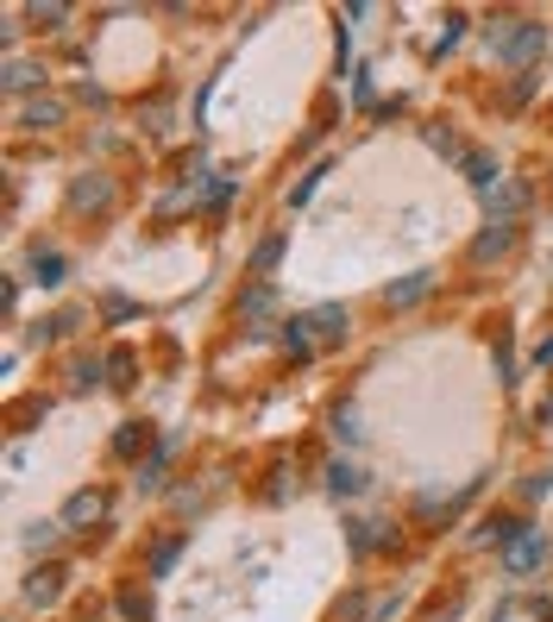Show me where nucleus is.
<instances>
[{
    "label": "nucleus",
    "instance_id": "obj_15",
    "mask_svg": "<svg viewBox=\"0 0 553 622\" xmlns=\"http://www.w3.org/2000/svg\"><path fill=\"white\" fill-rule=\"evenodd\" d=\"M327 491H333V497H358V491H365V472H358L352 459H333V466H327Z\"/></svg>",
    "mask_w": 553,
    "mask_h": 622
},
{
    "label": "nucleus",
    "instance_id": "obj_11",
    "mask_svg": "<svg viewBox=\"0 0 553 622\" xmlns=\"http://www.w3.org/2000/svg\"><path fill=\"white\" fill-rule=\"evenodd\" d=\"M427 296H434V277L409 271L402 283H390V290H384V308H415V302H427Z\"/></svg>",
    "mask_w": 553,
    "mask_h": 622
},
{
    "label": "nucleus",
    "instance_id": "obj_13",
    "mask_svg": "<svg viewBox=\"0 0 553 622\" xmlns=\"http://www.w3.org/2000/svg\"><path fill=\"white\" fill-rule=\"evenodd\" d=\"M283 251H290V233H264V239L251 246V277L264 283V277H271L276 265H283Z\"/></svg>",
    "mask_w": 553,
    "mask_h": 622
},
{
    "label": "nucleus",
    "instance_id": "obj_25",
    "mask_svg": "<svg viewBox=\"0 0 553 622\" xmlns=\"http://www.w3.org/2000/svg\"><path fill=\"white\" fill-rule=\"evenodd\" d=\"M333 622H372V603H365V591H352V598L333 610Z\"/></svg>",
    "mask_w": 553,
    "mask_h": 622
},
{
    "label": "nucleus",
    "instance_id": "obj_4",
    "mask_svg": "<svg viewBox=\"0 0 553 622\" xmlns=\"http://www.w3.org/2000/svg\"><path fill=\"white\" fill-rule=\"evenodd\" d=\"M70 208H75V214H101V208H114V176L82 171L70 183Z\"/></svg>",
    "mask_w": 553,
    "mask_h": 622
},
{
    "label": "nucleus",
    "instance_id": "obj_7",
    "mask_svg": "<svg viewBox=\"0 0 553 622\" xmlns=\"http://www.w3.org/2000/svg\"><path fill=\"white\" fill-rule=\"evenodd\" d=\"M239 321L246 327H271L276 321V290L271 283H246V290H239Z\"/></svg>",
    "mask_w": 553,
    "mask_h": 622
},
{
    "label": "nucleus",
    "instance_id": "obj_23",
    "mask_svg": "<svg viewBox=\"0 0 553 622\" xmlns=\"http://www.w3.org/2000/svg\"><path fill=\"white\" fill-rule=\"evenodd\" d=\"M25 20H38V25H45V32H57V25L70 20V7H57V0H50V7H45V0H38V7H25Z\"/></svg>",
    "mask_w": 553,
    "mask_h": 622
},
{
    "label": "nucleus",
    "instance_id": "obj_18",
    "mask_svg": "<svg viewBox=\"0 0 553 622\" xmlns=\"http://www.w3.org/2000/svg\"><path fill=\"white\" fill-rule=\"evenodd\" d=\"M164 466H170V441H157V453L139 466V491H157V484H164Z\"/></svg>",
    "mask_w": 553,
    "mask_h": 622
},
{
    "label": "nucleus",
    "instance_id": "obj_5",
    "mask_svg": "<svg viewBox=\"0 0 553 622\" xmlns=\"http://www.w3.org/2000/svg\"><path fill=\"white\" fill-rule=\"evenodd\" d=\"M484 208H491V221L516 226V221H522V208H528V183H516V176H503L497 189L484 196Z\"/></svg>",
    "mask_w": 553,
    "mask_h": 622
},
{
    "label": "nucleus",
    "instance_id": "obj_10",
    "mask_svg": "<svg viewBox=\"0 0 553 622\" xmlns=\"http://www.w3.org/2000/svg\"><path fill=\"white\" fill-rule=\"evenodd\" d=\"M0 82H7V95H13V101H25L32 89H45V63H32V57H7V75H0Z\"/></svg>",
    "mask_w": 553,
    "mask_h": 622
},
{
    "label": "nucleus",
    "instance_id": "obj_12",
    "mask_svg": "<svg viewBox=\"0 0 553 622\" xmlns=\"http://www.w3.org/2000/svg\"><path fill=\"white\" fill-rule=\"evenodd\" d=\"M516 246V226H503V221H491L484 233L472 239V265H491V258H503V251Z\"/></svg>",
    "mask_w": 553,
    "mask_h": 622
},
{
    "label": "nucleus",
    "instance_id": "obj_8",
    "mask_svg": "<svg viewBox=\"0 0 553 622\" xmlns=\"http://www.w3.org/2000/svg\"><path fill=\"white\" fill-rule=\"evenodd\" d=\"M101 516H107V491H75V497L63 503V516H57V523H63V528H95Z\"/></svg>",
    "mask_w": 553,
    "mask_h": 622
},
{
    "label": "nucleus",
    "instance_id": "obj_26",
    "mask_svg": "<svg viewBox=\"0 0 553 622\" xmlns=\"http://www.w3.org/2000/svg\"><path fill=\"white\" fill-rule=\"evenodd\" d=\"M321 176H327V164H315V171H308V176H302V183H296V189H290V208H302V201H308V196H315V189H321Z\"/></svg>",
    "mask_w": 553,
    "mask_h": 622
},
{
    "label": "nucleus",
    "instance_id": "obj_28",
    "mask_svg": "<svg viewBox=\"0 0 553 622\" xmlns=\"http://www.w3.org/2000/svg\"><path fill=\"white\" fill-rule=\"evenodd\" d=\"M427 145H434V151H447V157H466V145H459L452 132H440V126H427Z\"/></svg>",
    "mask_w": 553,
    "mask_h": 622
},
{
    "label": "nucleus",
    "instance_id": "obj_31",
    "mask_svg": "<svg viewBox=\"0 0 553 622\" xmlns=\"http://www.w3.org/2000/svg\"><path fill=\"white\" fill-rule=\"evenodd\" d=\"M95 377H101V365H95V359H75V365H70V384H75V390H89Z\"/></svg>",
    "mask_w": 553,
    "mask_h": 622
},
{
    "label": "nucleus",
    "instance_id": "obj_14",
    "mask_svg": "<svg viewBox=\"0 0 553 622\" xmlns=\"http://www.w3.org/2000/svg\"><path fill=\"white\" fill-rule=\"evenodd\" d=\"M466 176H472L478 196H491V189L503 183V171H497V157H491V151H466Z\"/></svg>",
    "mask_w": 553,
    "mask_h": 622
},
{
    "label": "nucleus",
    "instance_id": "obj_21",
    "mask_svg": "<svg viewBox=\"0 0 553 622\" xmlns=\"http://www.w3.org/2000/svg\"><path fill=\"white\" fill-rule=\"evenodd\" d=\"M283 347L296 352V359H315V352H321V347H315V333H308L302 321H290V327H283Z\"/></svg>",
    "mask_w": 553,
    "mask_h": 622
},
{
    "label": "nucleus",
    "instance_id": "obj_9",
    "mask_svg": "<svg viewBox=\"0 0 553 622\" xmlns=\"http://www.w3.org/2000/svg\"><path fill=\"white\" fill-rule=\"evenodd\" d=\"M57 598H63V566H32V578H25V603H32V610H50Z\"/></svg>",
    "mask_w": 553,
    "mask_h": 622
},
{
    "label": "nucleus",
    "instance_id": "obj_6",
    "mask_svg": "<svg viewBox=\"0 0 553 622\" xmlns=\"http://www.w3.org/2000/svg\"><path fill=\"white\" fill-rule=\"evenodd\" d=\"M63 114H70V107H63L57 95L20 101V126H25V132H57V126H63Z\"/></svg>",
    "mask_w": 553,
    "mask_h": 622
},
{
    "label": "nucleus",
    "instance_id": "obj_3",
    "mask_svg": "<svg viewBox=\"0 0 553 622\" xmlns=\"http://www.w3.org/2000/svg\"><path fill=\"white\" fill-rule=\"evenodd\" d=\"M302 327L315 333V347H340V340L352 333V315L340 308V302H321V308H308V315H302Z\"/></svg>",
    "mask_w": 553,
    "mask_h": 622
},
{
    "label": "nucleus",
    "instance_id": "obj_32",
    "mask_svg": "<svg viewBox=\"0 0 553 622\" xmlns=\"http://www.w3.org/2000/svg\"><path fill=\"white\" fill-rule=\"evenodd\" d=\"M528 95H534V75H516V82H509V107H522Z\"/></svg>",
    "mask_w": 553,
    "mask_h": 622
},
{
    "label": "nucleus",
    "instance_id": "obj_33",
    "mask_svg": "<svg viewBox=\"0 0 553 622\" xmlns=\"http://www.w3.org/2000/svg\"><path fill=\"white\" fill-rule=\"evenodd\" d=\"M534 359H541V365H553V340H541V352H534Z\"/></svg>",
    "mask_w": 553,
    "mask_h": 622
},
{
    "label": "nucleus",
    "instance_id": "obj_16",
    "mask_svg": "<svg viewBox=\"0 0 553 622\" xmlns=\"http://www.w3.org/2000/svg\"><path fill=\"white\" fill-rule=\"evenodd\" d=\"M390 541H397V535H390L384 523H352V553H358V560L377 553V548H390Z\"/></svg>",
    "mask_w": 553,
    "mask_h": 622
},
{
    "label": "nucleus",
    "instance_id": "obj_19",
    "mask_svg": "<svg viewBox=\"0 0 553 622\" xmlns=\"http://www.w3.org/2000/svg\"><path fill=\"white\" fill-rule=\"evenodd\" d=\"M183 548H189L183 535H170V541H157V553H151V578H170V566L183 560Z\"/></svg>",
    "mask_w": 553,
    "mask_h": 622
},
{
    "label": "nucleus",
    "instance_id": "obj_17",
    "mask_svg": "<svg viewBox=\"0 0 553 622\" xmlns=\"http://www.w3.org/2000/svg\"><path fill=\"white\" fill-rule=\"evenodd\" d=\"M32 283H45V290H57L63 283V251H32Z\"/></svg>",
    "mask_w": 553,
    "mask_h": 622
},
{
    "label": "nucleus",
    "instance_id": "obj_2",
    "mask_svg": "<svg viewBox=\"0 0 553 622\" xmlns=\"http://www.w3.org/2000/svg\"><path fill=\"white\" fill-rule=\"evenodd\" d=\"M497 560H503V573H509V578H528L534 566H548V528H522Z\"/></svg>",
    "mask_w": 553,
    "mask_h": 622
},
{
    "label": "nucleus",
    "instance_id": "obj_27",
    "mask_svg": "<svg viewBox=\"0 0 553 622\" xmlns=\"http://www.w3.org/2000/svg\"><path fill=\"white\" fill-rule=\"evenodd\" d=\"M120 617H132V622L151 617V598H145V591H120Z\"/></svg>",
    "mask_w": 553,
    "mask_h": 622
},
{
    "label": "nucleus",
    "instance_id": "obj_22",
    "mask_svg": "<svg viewBox=\"0 0 553 622\" xmlns=\"http://www.w3.org/2000/svg\"><path fill=\"white\" fill-rule=\"evenodd\" d=\"M139 447H145V422H126L120 434H114V453H120V459H132Z\"/></svg>",
    "mask_w": 553,
    "mask_h": 622
},
{
    "label": "nucleus",
    "instance_id": "obj_20",
    "mask_svg": "<svg viewBox=\"0 0 553 622\" xmlns=\"http://www.w3.org/2000/svg\"><path fill=\"white\" fill-rule=\"evenodd\" d=\"M132 372H139V359H132L126 347L107 352V384H114V390H126V384H132Z\"/></svg>",
    "mask_w": 553,
    "mask_h": 622
},
{
    "label": "nucleus",
    "instance_id": "obj_30",
    "mask_svg": "<svg viewBox=\"0 0 553 622\" xmlns=\"http://www.w3.org/2000/svg\"><path fill=\"white\" fill-rule=\"evenodd\" d=\"M57 535H63V523H32V528H25V541H32V548H50Z\"/></svg>",
    "mask_w": 553,
    "mask_h": 622
},
{
    "label": "nucleus",
    "instance_id": "obj_29",
    "mask_svg": "<svg viewBox=\"0 0 553 622\" xmlns=\"http://www.w3.org/2000/svg\"><path fill=\"white\" fill-rule=\"evenodd\" d=\"M333 434H340V441H358V434H365V427H358V409H340V415H333Z\"/></svg>",
    "mask_w": 553,
    "mask_h": 622
},
{
    "label": "nucleus",
    "instance_id": "obj_24",
    "mask_svg": "<svg viewBox=\"0 0 553 622\" xmlns=\"http://www.w3.org/2000/svg\"><path fill=\"white\" fill-rule=\"evenodd\" d=\"M459 38H466V13H447V25H440V38H434V57H440V50H452Z\"/></svg>",
    "mask_w": 553,
    "mask_h": 622
},
{
    "label": "nucleus",
    "instance_id": "obj_1",
    "mask_svg": "<svg viewBox=\"0 0 553 622\" xmlns=\"http://www.w3.org/2000/svg\"><path fill=\"white\" fill-rule=\"evenodd\" d=\"M484 38L497 50V63H509L516 75H534V63L553 50V32L541 20H522V13H497V20L484 25Z\"/></svg>",
    "mask_w": 553,
    "mask_h": 622
}]
</instances>
